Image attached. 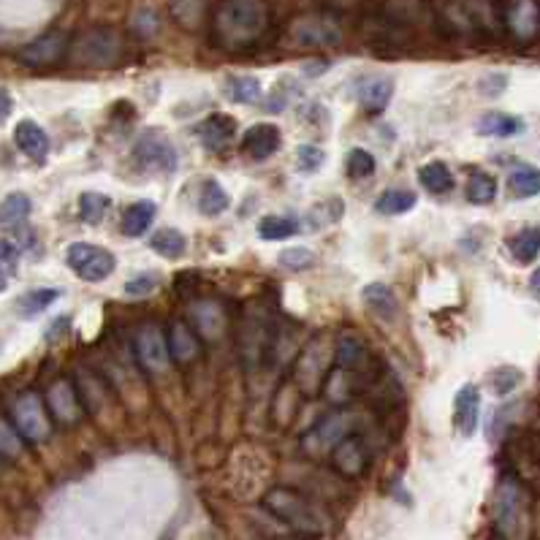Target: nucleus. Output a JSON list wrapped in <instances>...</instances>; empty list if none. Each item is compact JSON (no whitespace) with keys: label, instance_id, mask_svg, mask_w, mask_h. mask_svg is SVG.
Masks as SVG:
<instances>
[{"label":"nucleus","instance_id":"f257e3e1","mask_svg":"<svg viewBox=\"0 0 540 540\" xmlns=\"http://www.w3.org/2000/svg\"><path fill=\"white\" fill-rule=\"evenodd\" d=\"M215 41L223 49L239 52L253 46L269 27V8L264 0H223L215 11Z\"/></svg>","mask_w":540,"mask_h":540},{"label":"nucleus","instance_id":"f03ea898","mask_svg":"<svg viewBox=\"0 0 540 540\" xmlns=\"http://www.w3.org/2000/svg\"><path fill=\"white\" fill-rule=\"evenodd\" d=\"M264 508L299 535L318 538L326 533V519L318 514V508L313 503H307V497H302L294 489H283V486L272 489L264 497Z\"/></svg>","mask_w":540,"mask_h":540},{"label":"nucleus","instance_id":"7ed1b4c3","mask_svg":"<svg viewBox=\"0 0 540 540\" xmlns=\"http://www.w3.org/2000/svg\"><path fill=\"white\" fill-rule=\"evenodd\" d=\"M495 527L505 540H530V497L516 478H503L495 495Z\"/></svg>","mask_w":540,"mask_h":540},{"label":"nucleus","instance_id":"20e7f679","mask_svg":"<svg viewBox=\"0 0 540 540\" xmlns=\"http://www.w3.org/2000/svg\"><path fill=\"white\" fill-rule=\"evenodd\" d=\"M11 424L22 435L25 443H33V445L46 443L52 435V418H49V407L41 399V394L22 391L11 405Z\"/></svg>","mask_w":540,"mask_h":540},{"label":"nucleus","instance_id":"39448f33","mask_svg":"<svg viewBox=\"0 0 540 540\" xmlns=\"http://www.w3.org/2000/svg\"><path fill=\"white\" fill-rule=\"evenodd\" d=\"M65 261L87 283H104L115 272V266H117V258L106 247L90 245V242H74V245H68Z\"/></svg>","mask_w":540,"mask_h":540},{"label":"nucleus","instance_id":"423d86ee","mask_svg":"<svg viewBox=\"0 0 540 540\" xmlns=\"http://www.w3.org/2000/svg\"><path fill=\"white\" fill-rule=\"evenodd\" d=\"M354 415L348 410H335L326 418H321L305 437V451L310 454H332V448L351 435Z\"/></svg>","mask_w":540,"mask_h":540},{"label":"nucleus","instance_id":"0eeeda50","mask_svg":"<svg viewBox=\"0 0 540 540\" xmlns=\"http://www.w3.org/2000/svg\"><path fill=\"white\" fill-rule=\"evenodd\" d=\"M46 407H49V415L63 424V426H74L79 424L82 418V396L76 391V385L68 380V377H57L55 383H49L46 388V396H44Z\"/></svg>","mask_w":540,"mask_h":540},{"label":"nucleus","instance_id":"6e6552de","mask_svg":"<svg viewBox=\"0 0 540 540\" xmlns=\"http://www.w3.org/2000/svg\"><path fill=\"white\" fill-rule=\"evenodd\" d=\"M136 158L139 164H145L147 169L155 172H175L177 169V150L169 142V136L164 131H145L142 139L136 142Z\"/></svg>","mask_w":540,"mask_h":540},{"label":"nucleus","instance_id":"1a4fd4ad","mask_svg":"<svg viewBox=\"0 0 540 540\" xmlns=\"http://www.w3.org/2000/svg\"><path fill=\"white\" fill-rule=\"evenodd\" d=\"M134 348H136V359L139 364L147 369V372H164L169 366V340L166 335L161 332V326L155 324H147L136 332V340H134Z\"/></svg>","mask_w":540,"mask_h":540},{"label":"nucleus","instance_id":"9d476101","mask_svg":"<svg viewBox=\"0 0 540 540\" xmlns=\"http://www.w3.org/2000/svg\"><path fill=\"white\" fill-rule=\"evenodd\" d=\"M291 33L302 46H335L343 38L337 22L329 16H302L294 22Z\"/></svg>","mask_w":540,"mask_h":540},{"label":"nucleus","instance_id":"9b49d317","mask_svg":"<svg viewBox=\"0 0 540 540\" xmlns=\"http://www.w3.org/2000/svg\"><path fill=\"white\" fill-rule=\"evenodd\" d=\"M65 52H68V35L65 33H46V35L35 38L33 44L22 46L19 60L25 65H33V68H46V65H55L57 60H63Z\"/></svg>","mask_w":540,"mask_h":540},{"label":"nucleus","instance_id":"f8f14e48","mask_svg":"<svg viewBox=\"0 0 540 540\" xmlns=\"http://www.w3.org/2000/svg\"><path fill=\"white\" fill-rule=\"evenodd\" d=\"M332 465L337 473H343L345 478H359L361 473L369 467V448L359 435H348L343 437L335 448H332Z\"/></svg>","mask_w":540,"mask_h":540},{"label":"nucleus","instance_id":"ddd939ff","mask_svg":"<svg viewBox=\"0 0 540 540\" xmlns=\"http://www.w3.org/2000/svg\"><path fill=\"white\" fill-rule=\"evenodd\" d=\"M117 55H120V38L109 30L87 33L76 44V57H82V63H90V65H106Z\"/></svg>","mask_w":540,"mask_h":540},{"label":"nucleus","instance_id":"4468645a","mask_svg":"<svg viewBox=\"0 0 540 540\" xmlns=\"http://www.w3.org/2000/svg\"><path fill=\"white\" fill-rule=\"evenodd\" d=\"M478 415H481V391L478 385L467 383L456 391L454 396V426L462 437H473L478 429Z\"/></svg>","mask_w":540,"mask_h":540},{"label":"nucleus","instance_id":"2eb2a0df","mask_svg":"<svg viewBox=\"0 0 540 540\" xmlns=\"http://www.w3.org/2000/svg\"><path fill=\"white\" fill-rule=\"evenodd\" d=\"M283 145V136H280V128L272 125V123H258L253 128L245 131L242 136V150L253 158V161H266L272 158Z\"/></svg>","mask_w":540,"mask_h":540},{"label":"nucleus","instance_id":"dca6fc26","mask_svg":"<svg viewBox=\"0 0 540 540\" xmlns=\"http://www.w3.org/2000/svg\"><path fill=\"white\" fill-rule=\"evenodd\" d=\"M505 22L511 33L522 41H530L540 33V3L538 0H511L505 11Z\"/></svg>","mask_w":540,"mask_h":540},{"label":"nucleus","instance_id":"f3484780","mask_svg":"<svg viewBox=\"0 0 540 540\" xmlns=\"http://www.w3.org/2000/svg\"><path fill=\"white\" fill-rule=\"evenodd\" d=\"M14 142H16V147H19L30 161H35V164H44L46 155H49V136H46V131H44L38 123H33V120L16 123V128H14Z\"/></svg>","mask_w":540,"mask_h":540},{"label":"nucleus","instance_id":"a211bd4d","mask_svg":"<svg viewBox=\"0 0 540 540\" xmlns=\"http://www.w3.org/2000/svg\"><path fill=\"white\" fill-rule=\"evenodd\" d=\"M391 95H394V79L388 76H369L356 85V98L369 115L385 112V106L391 104Z\"/></svg>","mask_w":540,"mask_h":540},{"label":"nucleus","instance_id":"6ab92c4d","mask_svg":"<svg viewBox=\"0 0 540 540\" xmlns=\"http://www.w3.org/2000/svg\"><path fill=\"white\" fill-rule=\"evenodd\" d=\"M335 364H337V366H343V369L359 372V375H369L375 359H372V351L366 348V343H364L361 337H351V335H345V337L337 343Z\"/></svg>","mask_w":540,"mask_h":540},{"label":"nucleus","instance_id":"aec40b11","mask_svg":"<svg viewBox=\"0 0 540 540\" xmlns=\"http://www.w3.org/2000/svg\"><path fill=\"white\" fill-rule=\"evenodd\" d=\"M166 340H169V354H172V359L180 361V364H190V361L198 359V354H201L198 335L190 329L187 321H175V324L169 326Z\"/></svg>","mask_w":540,"mask_h":540},{"label":"nucleus","instance_id":"412c9836","mask_svg":"<svg viewBox=\"0 0 540 540\" xmlns=\"http://www.w3.org/2000/svg\"><path fill=\"white\" fill-rule=\"evenodd\" d=\"M475 131L481 136H495V139H511V136H519L525 131V120L516 117V115H508V112H486Z\"/></svg>","mask_w":540,"mask_h":540},{"label":"nucleus","instance_id":"4be33fe9","mask_svg":"<svg viewBox=\"0 0 540 540\" xmlns=\"http://www.w3.org/2000/svg\"><path fill=\"white\" fill-rule=\"evenodd\" d=\"M195 134L206 142V147H220L236 136V120L231 115L217 112V115H209L206 120H201Z\"/></svg>","mask_w":540,"mask_h":540},{"label":"nucleus","instance_id":"5701e85b","mask_svg":"<svg viewBox=\"0 0 540 540\" xmlns=\"http://www.w3.org/2000/svg\"><path fill=\"white\" fill-rule=\"evenodd\" d=\"M364 302L366 307L383 321V324H394L396 315H399V305H396V296L388 285L383 283H372L364 288Z\"/></svg>","mask_w":540,"mask_h":540},{"label":"nucleus","instance_id":"b1692460","mask_svg":"<svg viewBox=\"0 0 540 540\" xmlns=\"http://www.w3.org/2000/svg\"><path fill=\"white\" fill-rule=\"evenodd\" d=\"M155 212H158V206H155V201H136V204H131L128 209H125V215H123V223H120V228H123V234L125 236H142L145 231H150V225H153V220H155Z\"/></svg>","mask_w":540,"mask_h":540},{"label":"nucleus","instance_id":"393cba45","mask_svg":"<svg viewBox=\"0 0 540 540\" xmlns=\"http://www.w3.org/2000/svg\"><path fill=\"white\" fill-rule=\"evenodd\" d=\"M508 250L516 264H522V266L533 264L540 255V228L530 225V228H522L519 234H514L508 239Z\"/></svg>","mask_w":540,"mask_h":540},{"label":"nucleus","instance_id":"a878e982","mask_svg":"<svg viewBox=\"0 0 540 540\" xmlns=\"http://www.w3.org/2000/svg\"><path fill=\"white\" fill-rule=\"evenodd\" d=\"M228 206H231L228 190L217 180L204 182V187H201V193H198V209H201V215H206V217H220Z\"/></svg>","mask_w":540,"mask_h":540},{"label":"nucleus","instance_id":"bb28decb","mask_svg":"<svg viewBox=\"0 0 540 540\" xmlns=\"http://www.w3.org/2000/svg\"><path fill=\"white\" fill-rule=\"evenodd\" d=\"M299 234V223L294 217H283V215H266L258 220V236L266 242H283L288 236Z\"/></svg>","mask_w":540,"mask_h":540},{"label":"nucleus","instance_id":"cd10ccee","mask_svg":"<svg viewBox=\"0 0 540 540\" xmlns=\"http://www.w3.org/2000/svg\"><path fill=\"white\" fill-rule=\"evenodd\" d=\"M150 247L158 255H164V258H180V255H185V250H187V239H185V234L177 231V228H158L150 236Z\"/></svg>","mask_w":540,"mask_h":540},{"label":"nucleus","instance_id":"c85d7f7f","mask_svg":"<svg viewBox=\"0 0 540 540\" xmlns=\"http://www.w3.org/2000/svg\"><path fill=\"white\" fill-rule=\"evenodd\" d=\"M415 204H418V198H415L413 190L394 187V190H385V193L375 201V209H377L380 215H405V212H410Z\"/></svg>","mask_w":540,"mask_h":540},{"label":"nucleus","instance_id":"c756f323","mask_svg":"<svg viewBox=\"0 0 540 540\" xmlns=\"http://www.w3.org/2000/svg\"><path fill=\"white\" fill-rule=\"evenodd\" d=\"M418 182H421L429 193L443 195V193H448V190L454 187V175H451V169H448L445 164L432 161V164H426V166L418 169Z\"/></svg>","mask_w":540,"mask_h":540},{"label":"nucleus","instance_id":"7c9ffc66","mask_svg":"<svg viewBox=\"0 0 540 540\" xmlns=\"http://www.w3.org/2000/svg\"><path fill=\"white\" fill-rule=\"evenodd\" d=\"M109 206H112V198L104 195V193L90 190V193H82L79 195V217L87 225H101L104 217H106V212H109Z\"/></svg>","mask_w":540,"mask_h":540},{"label":"nucleus","instance_id":"2f4dec72","mask_svg":"<svg viewBox=\"0 0 540 540\" xmlns=\"http://www.w3.org/2000/svg\"><path fill=\"white\" fill-rule=\"evenodd\" d=\"M465 195L470 204H492L497 198V180L486 172H473L470 180H467V187H465Z\"/></svg>","mask_w":540,"mask_h":540},{"label":"nucleus","instance_id":"473e14b6","mask_svg":"<svg viewBox=\"0 0 540 540\" xmlns=\"http://www.w3.org/2000/svg\"><path fill=\"white\" fill-rule=\"evenodd\" d=\"M508 190L516 198H533L540 195V169L535 166H522L516 172H511L508 177Z\"/></svg>","mask_w":540,"mask_h":540},{"label":"nucleus","instance_id":"72a5a7b5","mask_svg":"<svg viewBox=\"0 0 540 540\" xmlns=\"http://www.w3.org/2000/svg\"><path fill=\"white\" fill-rule=\"evenodd\" d=\"M343 217V201L340 198H326V201H318L310 212H307V225L313 231H324L326 225L337 223Z\"/></svg>","mask_w":540,"mask_h":540},{"label":"nucleus","instance_id":"f704fd0d","mask_svg":"<svg viewBox=\"0 0 540 540\" xmlns=\"http://www.w3.org/2000/svg\"><path fill=\"white\" fill-rule=\"evenodd\" d=\"M57 299H60V288H35V291H30V294H25V296L19 299L16 310H19L22 315H38V313H44L49 305H55Z\"/></svg>","mask_w":540,"mask_h":540},{"label":"nucleus","instance_id":"c9c22d12","mask_svg":"<svg viewBox=\"0 0 540 540\" xmlns=\"http://www.w3.org/2000/svg\"><path fill=\"white\" fill-rule=\"evenodd\" d=\"M30 198L25 193H8L0 204V223L3 225H16L30 215Z\"/></svg>","mask_w":540,"mask_h":540},{"label":"nucleus","instance_id":"e433bc0d","mask_svg":"<svg viewBox=\"0 0 540 540\" xmlns=\"http://www.w3.org/2000/svg\"><path fill=\"white\" fill-rule=\"evenodd\" d=\"M522 380H525V372H522L519 366H511V364L497 366V369L489 372V383H492V391H495L497 396L511 394L514 388H519Z\"/></svg>","mask_w":540,"mask_h":540},{"label":"nucleus","instance_id":"4c0bfd02","mask_svg":"<svg viewBox=\"0 0 540 540\" xmlns=\"http://www.w3.org/2000/svg\"><path fill=\"white\" fill-rule=\"evenodd\" d=\"M228 95L236 104H255L261 98V82L255 76H231Z\"/></svg>","mask_w":540,"mask_h":540},{"label":"nucleus","instance_id":"58836bf2","mask_svg":"<svg viewBox=\"0 0 540 540\" xmlns=\"http://www.w3.org/2000/svg\"><path fill=\"white\" fill-rule=\"evenodd\" d=\"M345 169H348V177H354V180H366V177L375 175V158H372L366 150L356 147V150L348 153Z\"/></svg>","mask_w":540,"mask_h":540},{"label":"nucleus","instance_id":"ea45409f","mask_svg":"<svg viewBox=\"0 0 540 540\" xmlns=\"http://www.w3.org/2000/svg\"><path fill=\"white\" fill-rule=\"evenodd\" d=\"M22 435L14 429V424L0 418V459H19L22 456Z\"/></svg>","mask_w":540,"mask_h":540},{"label":"nucleus","instance_id":"a19ab883","mask_svg":"<svg viewBox=\"0 0 540 540\" xmlns=\"http://www.w3.org/2000/svg\"><path fill=\"white\" fill-rule=\"evenodd\" d=\"M324 161H326V155H324V150L318 145H302L296 150V164H299V172H305V175L321 172Z\"/></svg>","mask_w":540,"mask_h":540},{"label":"nucleus","instance_id":"79ce46f5","mask_svg":"<svg viewBox=\"0 0 540 540\" xmlns=\"http://www.w3.org/2000/svg\"><path fill=\"white\" fill-rule=\"evenodd\" d=\"M277 261H280V266H285V269H307V266L315 264V255H313V250H307V247H288V250L280 253Z\"/></svg>","mask_w":540,"mask_h":540},{"label":"nucleus","instance_id":"37998d69","mask_svg":"<svg viewBox=\"0 0 540 540\" xmlns=\"http://www.w3.org/2000/svg\"><path fill=\"white\" fill-rule=\"evenodd\" d=\"M158 283H161L158 272H142L139 277H134V280L125 283V294L128 296H147L150 291L158 288Z\"/></svg>","mask_w":540,"mask_h":540},{"label":"nucleus","instance_id":"c03bdc74","mask_svg":"<svg viewBox=\"0 0 540 540\" xmlns=\"http://www.w3.org/2000/svg\"><path fill=\"white\" fill-rule=\"evenodd\" d=\"M505 87H508V76H505V74H489V76L481 79V85H478V90H481L484 95H500Z\"/></svg>","mask_w":540,"mask_h":540},{"label":"nucleus","instance_id":"a18cd8bd","mask_svg":"<svg viewBox=\"0 0 540 540\" xmlns=\"http://www.w3.org/2000/svg\"><path fill=\"white\" fill-rule=\"evenodd\" d=\"M16 261H19V250H16V245H14V242H8V239H0V269H14V266H16Z\"/></svg>","mask_w":540,"mask_h":540},{"label":"nucleus","instance_id":"49530a36","mask_svg":"<svg viewBox=\"0 0 540 540\" xmlns=\"http://www.w3.org/2000/svg\"><path fill=\"white\" fill-rule=\"evenodd\" d=\"M14 109V101H11V93L0 87V120H5Z\"/></svg>","mask_w":540,"mask_h":540},{"label":"nucleus","instance_id":"de8ad7c7","mask_svg":"<svg viewBox=\"0 0 540 540\" xmlns=\"http://www.w3.org/2000/svg\"><path fill=\"white\" fill-rule=\"evenodd\" d=\"M530 291H533V296L540 302V266L533 272V277H530Z\"/></svg>","mask_w":540,"mask_h":540},{"label":"nucleus","instance_id":"09e8293b","mask_svg":"<svg viewBox=\"0 0 540 540\" xmlns=\"http://www.w3.org/2000/svg\"><path fill=\"white\" fill-rule=\"evenodd\" d=\"M5 288H8V280H5V275H3V272H0V294H3V291H5Z\"/></svg>","mask_w":540,"mask_h":540}]
</instances>
